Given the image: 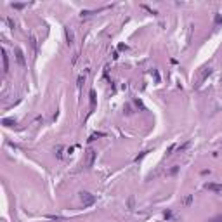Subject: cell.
<instances>
[{"label":"cell","mask_w":222,"mask_h":222,"mask_svg":"<svg viewBox=\"0 0 222 222\" xmlns=\"http://www.w3.org/2000/svg\"><path fill=\"white\" fill-rule=\"evenodd\" d=\"M96 156H97V153H96V149L89 148L87 149V153H85V168H90L94 161H96Z\"/></svg>","instance_id":"obj_1"},{"label":"cell","mask_w":222,"mask_h":222,"mask_svg":"<svg viewBox=\"0 0 222 222\" xmlns=\"http://www.w3.org/2000/svg\"><path fill=\"white\" fill-rule=\"evenodd\" d=\"M80 200H82L83 206H90V205L96 203V196L90 194V193H87V191H82V193H80Z\"/></svg>","instance_id":"obj_2"},{"label":"cell","mask_w":222,"mask_h":222,"mask_svg":"<svg viewBox=\"0 0 222 222\" xmlns=\"http://www.w3.org/2000/svg\"><path fill=\"white\" fill-rule=\"evenodd\" d=\"M16 61H17V64H19V66H23V68H25V66H26V61H25V54H23V50L19 49V47H17V49H16Z\"/></svg>","instance_id":"obj_3"},{"label":"cell","mask_w":222,"mask_h":222,"mask_svg":"<svg viewBox=\"0 0 222 222\" xmlns=\"http://www.w3.org/2000/svg\"><path fill=\"white\" fill-rule=\"evenodd\" d=\"M2 63H4V73H9V58H7V52L5 49H2Z\"/></svg>","instance_id":"obj_4"},{"label":"cell","mask_w":222,"mask_h":222,"mask_svg":"<svg viewBox=\"0 0 222 222\" xmlns=\"http://www.w3.org/2000/svg\"><path fill=\"white\" fill-rule=\"evenodd\" d=\"M89 101H90V111L96 109V90L89 92Z\"/></svg>","instance_id":"obj_5"},{"label":"cell","mask_w":222,"mask_h":222,"mask_svg":"<svg viewBox=\"0 0 222 222\" xmlns=\"http://www.w3.org/2000/svg\"><path fill=\"white\" fill-rule=\"evenodd\" d=\"M205 188H206L208 191H215V193L222 191V186H221V184H206Z\"/></svg>","instance_id":"obj_6"},{"label":"cell","mask_w":222,"mask_h":222,"mask_svg":"<svg viewBox=\"0 0 222 222\" xmlns=\"http://www.w3.org/2000/svg\"><path fill=\"white\" fill-rule=\"evenodd\" d=\"M66 40H68V45H71V43H73V40H75V35H73V31H71V30H68V28H66Z\"/></svg>","instance_id":"obj_7"},{"label":"cell","mask_w":222,"mask_h":222,"mask_svg":"<svg viewBox=\"0 0 222 222\" xmlns=\"http://www.w3.org/2000/svg\"><path fill=\"white\" fill-rule=\"evenodd\" d=\"M2 123L5 125V127H14V125H16V122H14V120H10V118H4V120H2Z\"/></svg>","instance_id":"obj_8"},{"label":"cell","mask_w":222,"mask_h":222,"mask_svg":"<svg viewBox=\"0 0 222 222\" xmlns=\"http://www.w3.org/2000/svg\"><path fill=\"white\" fill-rule=\"evenodd\" d=\"M212 73V70H210V68H205V71H203V75H201V78H200V82H203V80H205L206 76H208V75Z\"/></svg>","instance_id":"obj_9"},{"label":"cell","mask_w":222,"mask_h":222,"mask_svg":"<svg viewBox=\"0 0 222 222\" xmlns=\"http://www.w3.org/2000/svg\"><path fill=\"white\" fill-rule=\"evenodd\" d=\"M106 134H102V132H99V134H92L90 135V139H89V142H92V141H96L97 137H104Z\"/></svg>","instance_id":"obj_10"},{"label":"cell","mask_w":222,"mask_h":222,"mask_svg":"<svg viewBox=\"0 0 222 222\" xmlns=\"http://www.w3.org/2000/svg\"><path fill=\"white\" fill-rule=\"evenodd\" d=\"M30 43H31V47H33V52H37V40H35V37L30 38Z\"/></svg>","instance_id":"obj_11"},{"label":"cell","mask_w":222,"mask_h":222,"mask_svg":"<svg viewBox=\"0 0 222 222\" xmlns=\"http://www.w3.org/2000/svg\"><path fill=\"white\" fill-rule=\"evenodd\" d=\"M208 222H222V215H217V217H214V219H210Z\"/></svg>","instance_id":"obj_12"},{"label":"cell","mask_w":222,"mask_h":222,"mask_svg":"<svg viewBox=\"0 0 222 222\" xmlns=\"http://www.w3.org/2000/svg\"><path fill=\"white\" fill-rule=\"evenodd\" d=\"M83 82H85V76H83V75H80V76H78V87H82Z\"/></svg>","instance_id":"obj_13"},{"label":"cell","mask_w":222,"mask_h":222,"mask_svg":"<svg viewBox=\"0 0 222 222\" xmlns=\"http://www.w3.org/2000/svg\"><path fill=\"white\" fill-rule=\"evenodd\" d=\"M12 7L14 9H23V7H26V4H12Z\"/></svg>","instance_id":"obj_14"}]
</instances>
